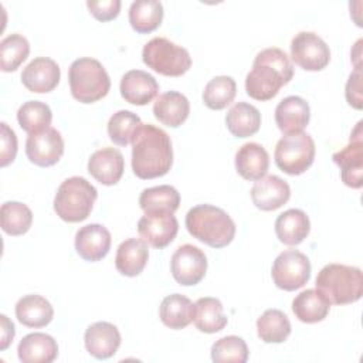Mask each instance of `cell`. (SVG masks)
Wrapping results in <instances>:
<instances>
[{"mask_svg":"<svg viewBox=\"0 0 363 363\" xmlns=\"http://www.w3.org/2000/svg\"><path fill=\"white\" fill-rule=\"evenodd\" d=\"M311 221L305 211L289 208L281 213L275 220V234L285 245H298L309 234Z\"/></svg>","mask_w":363,"mask_h":363,"instance_id":"484cf974","label":"cell"},{"mask_svg":"<svg viewBox=\"0 0 363 363\" xmlns=\"http://www.w3.org/2000/svg\"><path fill=\"white\" fill-rule=\"evenodd\" d=\"M30 43L21 34H10L0 43V68L4 72L16 71L28 57Z\"/></svg>","mask_w":363,"mask_h":363,"instance_id":"74e56055","label":"cell"},{"mask_svg":"<svg viewBox=\"0 0 363 363\" xmlns=\"http://www.w3.org/2000/svg\"><path fill=\"white\" fill-rule=\"evenodd\" d=\"M72 96L82 104H92L108 95L111 79L104 65L89 57L75 60L68 69Z\"/></svg>","mask_w":363,"mask_h":363,"instance_id":"8992f818","label":"cell"},{"mask_svg":"<svg viewBox=\"0 0 363 363\" xmlns=\"http://www.w3.org/2000/svg\"><path fill=\"white\" fill-rule=\"evenodd\" d=\"M163 20V6L157 0H136L129 7V23L139 34L155 31Z\"/></svg>","mask_w":363,"mask_h":363,"instance_id":"1f68e13d","label":"cell"},{"mask_svg":"<svg viewBox=\"0 0 363 363\" xmlns=\"http://www.w3.org/2000/svg\"><path fill=\"white\" fill-rule=\"evenodd\" d=\"M111 233L101 224H86L75 234V250L78 255L89 262L101 261L111 250Z\"/></svg>","mask_w":363,"mask_h":363,"instance_id":"2e32d148","label":"cell"},{"mask_svg":"<svg viewBox=\"0 0 363 363\" xmlns=\"http://www.w3.org/2000/svg\"><path fill=\"white\" fill-rule=\"evenodd\" d=\"M145 65L166 77H180L191 67L189 51L164 37H155L142 50Z\"/></svg>","mask_w":363,"mask_h":363,"instance_id":"52a82bcc","label":"cell"},{"mask_svg":"<svg viewBox=\"0 0 363 363\" xmlns=\"http://www.w3.org/2000/svg\"><path fill=\"white\" fill-rule=\"evenodd\" d=\"M96 197V189L86 179L72 176L60 184L54 197V211L67 223H79L88 218Z\"/></svg>","mask_w":363,"mask_h":363,"instance_id":"5b68a950","label":"cell"},{"mask_svg":"<svg viewBox=\"0 0 363 363\" xmlns=\"http://www.w3.org/2000/svg\"><path fill=\"white\" fill-rule=\"evenodd\" d=\"M180 204L179 191L169 184L155 186L142 190L139 196L140 208L147 211H169L174 213Z\"/></svg>","mask_w":363,"mask_h":363,"instance_id":"836d02e7","label":"cell"},{"mask_svg":"<svg viewBox=\"0 0 363 363\" xmlns=\"http://www.w3.org/2000/svg\"><path fill=\"white\" fill-rule=\"evenodd\" d=\"M291 58L305 71H320L330 61V50L318 34L299 31L291 41Z\"/></svg>","mask_w":363,"mask_h":363,"instance_id":"30bf717a","label":"cell"},{"mask_svg":"<svg viewBox=\"0 0 363 363\" xmlns=\"http://www.w3.org/2000/svg\"><path fill=\"white\" fill-rule=\"evenodd\" d=\"M16 316L27 328H44L52 320L54 309L44 296L31 294L17 301Z\"/></svg>","mask_w":363,"mask_h":363,"instance_id":"4316f807","label":"cell"},{"mask_svg":"<svg viewBox=\"0 0 363 363\" xmlns=\"http://www.w3.org/2000/svg\"><path fill=\"white\" fill-rule=\"evenodd\" d=\"M291 197L289 184L279 176L269 174L257 180L251 189V200L262 211L282 207Z\"/></svg>","mask_w":363,"mask_h":363,"instance_id":"e0dca14e","label":"cell"},{"mask_svg":"<svg viewBox=\"0 0 363 363\" xmlns=\"http://www.w3.org/2000/svg\"><path fill=\"white\" fill-rule=\"evenodd\" d=\"M64 153V140L55 128L31 133L26 140V155L37 166L48 167L55 164Z\"/></svg>","mask_w":363,"mask_h":363,"instance_id":"5bb4252c","label":"cell"},{"mask_svg":"<svg viewBox=\"0 0 363 363\" xmlns=\"http://www.w3.org/2000/svg\"><path fill=\"white\" fill-rule=\"evenodd\" d=\"M330 309V302L318 289H306L298 294L292 301L294 315L303 323H316L323 320Z\"/></svg>","mask_w":363,"mask_h":363,"instance_id":"83f0119b","label":"cell"},{"mask_svg":"<svg viewBox=\"0 0 363 363\" xmlns=\"http://www.w3.org/2000/svg\"><path fill=\"white\" fill-rule=\"evenodd\" d=\"M193 313L194 303L180 294L167 295L159 308V316L163 325L174 330L186 328L193 320Z\"/></svg>","mask_w":363,"mask_h":363,"instance_id":"4dcf8cb0","label":"cell"},{"mask_svg":"<svg viewBox=\"0 0 363 363\" xmlns=\"http://www.w3.org/2000/svg\"><path fill=\"white\" fill-rule=\"evenodd\" d=\"M311 119L308 102L296 95L284 98L275 108V122L278 129L285 133L303 132Z\"/></svg>","mask_w":363,"mask_h":363,"instance_id":"ffe728a7","label":"cell"},{"mask_svg":"<svg viewBox=\"0 0 363 363\" xmlns=\"http://www.w3.org/2000/svg\"><path fill=\"white\" fill-rule=\"evenodd\" d=\"M316 289L330 305H347L357 302L363 295V272L357 267L328 264L316 277Z\"/></svg>","mask_w":363,"mask_h":363,"instance_id":"277c9868","label":"cell"},{"mask_svg":"<svg viewBox=\"0 0 363 363\" xmlns=\"http://www.w3.org/2000/svg\"><path fill=\"white\" fill-rule=\"evenodd\" d=\"M213 362L245 363L248 360V347L242 337L230 335L218 339L211 346Z\"/></svg>","mask_w":363,"mask_h":363,"instance_id":"ab89813d","label":"cell"},{"mask_svg":"<svg viewBox=\"0 0 363 363\" xmlns=\"http://www.w3.org/2000/svg\"><path fill=\"white\" fill-rule=\"evenodd\" d=\"M360 68H356L346 82V99L350 106L356 109H362L363 101H362V82H360Z\"/></svg>","mask_w":363,"mask_h":363,"instance_id":"7bdbcfd3","label":"cell"},{"mask_svg":"<svg viewBox=\"0 0 363 363\" xmlns=\"http://www.w3.org/2000/svg\"><path fill=\"white\" fill-rule=\"evenodd\" d=\"M177 231V218L169 211H147L138 221L140 238L153 248L167 247L176 238Z\"/></svg>","mask_w":363,"mask_h":363,"instance_id":"4fadbf2b","label":"cell"},{"mask_svg":"<svg viewBox=\"0 0 363 363\" xmlns=\"http://www.w3.org/2000/svg\"><path fill=\"white\" fill-rule=\"evenodd\" d=\"M189 113L190 102L177 91H169L159 95L153 104L155 118L169 128L180 126L187 119Z\"/></svg>","mask_w":363,"mask_h":363,"instance_id":"d4e9b609","label":"cell"},{"mask_svg":"<svg viewBox=\"0 0 363 363\" xmlns=\"http://www.w3.org/2000/svg\"><path fill=\"white\" fill-rule=\"evenodd\" d=\"M294 77L289 57L277 47L261 50L252 62V69L245 77V92L252 99H272L279 89Z\"/></svg>","mask_w":363,"mask_h":363,"instance_id":"7a4b0ae2","label":"cell"},{"mask_svg":"<svg viewBox=\"0 0 363 363\" xmlns=\"http://www.w3.org/2000/svg\"><path fill=\"white\" fill-rule=\"evenodd\" d=\"M269 167L268 152L255 142L244 143L235 153L237 173L250 182L262 179Z\"/></svg>","mask_w":363,"mask_h":363,"instance_id":"7402d4cb","label":"cell"},{"mask_svg":"<svg viewBox=\"0 0 363 363\" xmlns=\"http://www.w3.org/2000/svg\"><path fill=\"white\" fill-rule=\"evenodd\" d=\"M225 125L233 136L248 138L258 132L261 126V113L251 104L237 102L228 109Z\"/></svg>","mask_w":363,"mask_h":363,"instance_id":"f1b7e54d","label":"cell"},{"mask_svg":"<svg viewBox=\"0 0 363 363\" xmlns=\"http://www.w3.org/2000/svg\"><path fill=\"white\" fill-rule=\"evenodd\" d=\"M333 162L340 167L342 182L352 187L360 189L363 186V132L362 121L350 135V142L342 150L333 153Z\"/></svg>","mask_w":363,"mask_h":363,"instance_id":"7c38bea8","label":"cell"},{"mask_svg":"<svg viewBox=\"0 0 363 363\" xmlns=\"http://www.w3.org/2000/svg\"><path fill=\"white\" fill-rule=\"evenodd\" d=\"M132 170L143 180L164 176L173 163L170 136L152 123H142L132 138Z\"/></svg>","mask_w":363,"mask_h":363,"instance_id":"6da1fadb","label":"cell"},{"mask_svg":"<svg viewBox=\"0 0 363 363\" xmlns=\"http://www.w3.org/2000/svg\"><path fill=\"white\" fill-rule=\"evenodd\" d=\"M52 112L50 106L41 101H27L17 111V122L28 135L50 128Z\"/></svg>","mask_w":363,"mask_h":363,"instance_id":"d590c367","label":"cell"},{"mask_svg":"<svg viewBox=\"0 0 363 363\" xmlns=\"http://www.w3.org/2000/svg\"><path fill=\"white\" fill-rule=\"evenodd\" d=\"M60 77L61 71L54 60L48 57H37L24 67L21 82L31 92L47 94L58 85Z\"/></svg>","mask_w":363,"mask_h":363,"instance_id":"9a60e30c","label":"cell"},{"mask_svg":"<svg viewBox=\"0 0 363 363\" xmlns=\"http://www.w3.org/2000/svg\"><path fill=\"white\" fill-rule=\"evenodd\" d=\"M1 228L6 234L17 237L26 234L33 223V213L24 203L6 201L0 208Z\"/></svg>","mask_w":363,"mask_h":363,"instance_id":"e575fe53","label":"cell"},{"mask_svg":"<svg viewBox=\"0 0 363 363\" xmlns=\"http://www.w3.org/2000/svg\"><path fill=\"white\" fill-rule=\"evenodd\" d=\"M0 320H1V340H0V350H6L9 347V345L13 342L14 337V325L13 322L6 316V315H0Z\"/></svg>","mask_w":363,"mask_h":363,"instance_id":"ee69618b","label":"cell"},{"mask_svg":"<svg viewBox=\"0 0 363 363\" xmlns=\"http://www.w3.org/2000/svg\"><path fill=\"white\" fill-rule=\"evenodd\" d=\"M125 170V160L122 153L115 147H102L94 152L88 160L89 174L101 184H116Z\"/></svg>","mask_w":363,"mask_h":363,"instance_id":"d6986e66","label":"cell"},{"mask_svg":"<svg viewBox=\"0 0 363 363\" xmlns=\"http://www.w3.org/2000/svg\"><path fill=\"white\" fill-rule=\"evenodd\" d=\"M149 259L147 244L142 238H128L116 250L115 267L125 277L139 275Z\"/></svg>","mask_w":363,"mask_h":363,"instance_id":"cb8c5ba5","label":"cell"},{"mask_svg":"<svg viewBox=\"0 0 363 363\" xmlns=\"http://www.w3.org/2000/svg\"><path fill=\"white\" fill-rule=\"evenodd\" d=\"M85 347L96 359L112 357L121 346V333L113 323L95 322L85 330Z\"/></svg>","mask_w":363,"mask_h":363,"instance_id":"44dd1931","label":"cell"},{"mask_svg":"<svg viewBox=\"0 0 363 363\" xmlns=\"http://www.w3.org/2000/svg\"><path fill=\"white\" fill-rule=\"evenodd\" d=\"M1 128V149H0V166L6 167L7 164H10L17 155V136L14 133V130L6 123L1 122L0 123Z\"/></svg>","mask_w":363,"mask_h":363,"instance_id":"60d3db41","label":"cell"},{"mask_svg":"<svg viewBox=\"0 0 363 363\" xmlns=\"http://www.w3.org/2000/svg\"><path fill=\"white\" fill-rule=\"evenodd\" d=\"M170 271L177 284L183 286H193L206 275V254L196 245L183 244L172 255Z\"/></svg>","mask_w":363,"mask_h":363,"instance_id":"8fae6325","label":"cell"},{"mask_svg":"<svg viewBox=\"0 0 363 363\" xmlns=\"http://www.w3.org/2000/svg\"><path fill=\"white\" fill-rule=\"evenodd\" d=\"M142 125L140 118L130 111H118L108 121V136L119 146H126L132 142L136 129Z\"/></svg>","mask_w":363,"mask_h":363,"instance_id":"f35d334b","label":"cell"},{"mask_svg":"<svg viewBox=\"0 0 363 363\" xmlns=\"http://www.w3.org/2000/svg\"><path fill=\"white\" fill-rule=\"evenodd\" d=\"M315 152V142L309 133H289L278 140L274 159L284 173L298 176L312 166Z\"/></svg>","mask_w":363,"mask_h":363,"instance_id":"ba28073f","label":"cell"},{"mask_svg":"<svg viewBox=\"0 0 363 363\" xmlns=\"http://www.w3.org/2000/svg\"><path fill=\"white\" fill-rule=\"evenodd\" d=\"M258 337L265 343H282L291 335V322L279 309H267L257 319Z\"/></svg>","mask_w":363,"mask_h":363,"instance_id":"d6a6232c","label":"cell"},{"mask_svg":"<svg viewBox=\"0 0 363 363\" xmlns=\"http://www.w3.org/2000/svg\"><path fill=\"white\" fill-rule=\"evenodd\" d=\"M237 94L235 81L227 75L214 77L207 82L203 91V102L207 108L220 111L228 106Z\"/></svg>","mask_w":363,"mask_h":363,"instance_id":"8d00e7d4","label":"cell"},{"mask_svg":"<svg viewBox=\"0 0 363 363\" xmlns=\"http://www.w3.org/2000/svg\"><path fill=\"white\" fill-rule=\"evenodd\" d=\"M186 228L199 241L213 248L228 245L235 235V223L220 207L199 204L186 214Z\"/></svg>","mask_w":363,"mask_h":363,"instance_id":"3957f363","label":"cell"},{"mask_svg":"<svg viewBox=\"0 0 363 363\" xmlns=\"http://www.w3.org/2000/svg\"><path fill=\"white\" fill-rule=\"evenodd\" d=\"M122 98L138 106L147 105L159 94V84L153 75L142 69H130L121 79Z\"/></svg>","mask_w":363,"mask_h":363,"instance_id":"ac0fdd59","label":"cell"},{"mask_svg":"<svg viewBox=\"0 0 363 363\" xmlns=\"http://www.w3.org/2000/svg\"><path fill=\"white\" fill-rule=\"evenodd\" d=\"M193 322L203 333H216L225 328L228 319L223 312V303L213 296L199 298L194 303Z\"/></svg>","mask_w":363,"mask_h":363,"instance_id":"f546056e","label":"cell"},{"mask_svg":"<svg viewBox=\"0 0 363 363\" xmlns=\"http://www.w3.org/2000/svg\"><path fill=\"white\" fill-rule=\"evenodd\" d=\"M86 7L89 13L99 21H111L118 17L121 10V1L119 0H99L86 1Z\"/></svg>","mask_w":363,"mask_h":363,"instance_id":"b9f144b4","label":"cell"},{"mask_svg":"<svg viewBox=\"0 0 363 363\" xmlns=\"http://www.w3.org/2000/svg\"><path fill=\"white\" fill-rule=\"evenodd\" d=\"M17 354L23 363H51L57 359L58 345L52 336L34 332L20 340Z\"/></svg>","mask_w":363,"mask_h":363,"instance_id":"603a6c76","label":"cell"},{"mask_svg":"<svg viewBox=\"0 0 363 363\" xmlns=\"http://www.w3.org/2000/svg\"><path fill=\"white\" fill-rule=\"evenodd\" d=\"M271 277L279 289H299L311 278V262L308 257L298 250L282 251L272 264Z\"/></svg>","mask_w":363,"mask_h":363,"instance_id":"9c48e42d","label":"cell"}]
</instances>
